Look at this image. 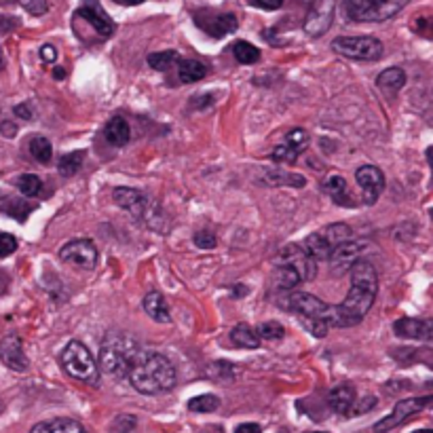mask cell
I'll return each mask as SVG.
<instances>
[{"mask_svg":"<svg viewBox=\"0 0 433 433\" xmlns=\"http://www.w3.org/2000/svg\"><path fill=\"white\" fill-rule=\"evenodd\" d=\"M379 294V275L372 262L360 258L351 267V288L341 305H336V328L358 326L372 309Z\"/></svg>","mask_w":433,"mask_h":433,"instance_id":"6da1fadb","label":"cell"},{"mask_svg":"<svg viewBox=\"0 0 433 433\" xmlns=\"http://www.w3.org/2000/svg\"><path fill=\"white\" fill-rule=\"evenodd\" d=\"M127 379L138 394L159 396L176 387L178 374H176L173 364L165 355L140 349L138 358L133 360L127 372Z\"/></svg>","mask_w":433,"mask_h":433,"instance_id":"7a4b0ae2","label":"cell"},{"mask_svg":"<svg viewBox=\"0 0 433 433\" xmlns=\"http://www.w3.org/2000/svg\"><path fill=\"white\" fill-rule=\"evenodd\" d=\"M290 311H294L300 324L317 339H324L330 328H336V307L326 305L322 298L309 292H294L288 296Z\"/></svg>","mask_w":433,"mask_h":433,"instance_id":"3957f363","label":"cell"},{"mask_svg":"<svg viewBox=\"0 0 433 433\" xmlns=\"http://www.w3.org/2000/svg\"><path fill=\"white\" fill-rule=\"evenodd\" d=\"M140 343L133 336L110 332L104 336L99 347V364L97 368L114 379H127V372L133 364V360L140 353Z\"/></svg>","mask_w":433,"mask_h":433,"instance_id":"277c9868","label":"cell"},{"mask_svg":"<svg viewBox=\"0 0 433 433\" xmlns=\"http://www.w3.org/2000/svg\"><path fill=\"white\" fill-rule=\"evenodd\" d=\"M112 199H114V203L118 207L129 212L144 226H148V228H152V231H157L161 235L169 228V224L165 222V214L159 207V203L152 201L150 197H146L144 193H140L135 188L118 186V188L112 190Z\"/></svg>","mask_w":433,"mask_h":433,"instance_id":"5b68a950","label":"cell"},{"mask_svg":"<svg viewBox=\"0 0 433 433\" xmlns=\"http://www.w3.org/2000/svg\"><path fill=\"white\" fill-rule=\"evenodd\" d=\"M59 364L70 374L72 379L87 383V385H97L99 381V368L91 355V351L80 343V341H70L59 355Z\"/></svg>","mask_w":433,"mask_h":433,"instance_id":"8992f818","label":"cell"},{"mask_svg":"<svg viewBox=\"0 0 433 433\" xmlns=\"http://www.w3.org/2000/svg\"><path fill=\"white\" fill-rule=\"evenodd\" d=\"M410 0H345V13L358 23H379L396 17Z\"/></svg>","mask_w":433,"mask_h":433,"instance_id":"52a82bcc","label":"cell"},{"mask_svg":"<svg viewBox=\"0 0 433 433\" xmlns=\"http://www.w3.org/2000/svg\"><path fill=\"white\" fill-rule=\"evenodd\" d=\"M332 49L349 59L377 61L383 57V42L374 36H339L332 40Z\"/></svg>","mask_w":433,"mask_h":433,"instance_id":"ba28073f","label":"cell"},{"mask_svg":"<svg viewBox=\"0 0 433 433\" xmlns=\"http://www.w3.org/2000/svg\"><path fill=\"white\" fill-rule=\"evenodd\" d=\"M432 402V396H425V398H410V400H402L396 404V408L389 413V417H385L383 421H379L374 425V433H387L396 427H400L402 423H406L410 417L419 415L423 408H427Z\"/></svg>","mask_w":433,"mask_h":433,"instance_id":"9c48e42d","label":"cell"},{"mask_svg":"<svg viewBox=\"0 0 433 433\" xmlns=\"http://www.w3.org/2000/svg\"><path fill=\"white\" fill-rule=\"evenodd\" d=\"M59 258L68 264L91 271L97 264V248L91 239H72L59 250Z\"/></svg>","mask_w":433,"mask_h":433,"instance_id":"30bf717a","label":"cell"},{"mask_svg":"<svg viewBox=\"0 0 433 433\" xmlns=\"http://www.w3.org/2000/svg\"><path fill=\"white\" fill-rule=\"evenodd\" d=\"M334 8L336 0H313L305 19V32L315 38L324 36L334 21Z\"/></svg>","mask_w":433,"mask_h":433,"instance_id":"8fae6325","label":"cell"},{"mask_svg":"<svg viewBox=\"0 0 433 433\" xmlns=\"http://www.w3.org/2000/svg\"><path fill=\"white\" fill-rule=\"evenodd\" d=\"M368 248H370V241H368V239H347V241L339 243V245L330 252L328 262H330L336 271L351 269V267L366 254Z\"/></svg>","mask_w":433,"mask_h":433,"instance_id":"7c38bea8","label":"cell"},{"mask_svg":"<svg viewBox=\"0 0 433 433\" xmlns=\"http://www.w3.org/2000/svg\"><path fill=\"white\" fill-rule=\"evenodd\" d=\"M277 264H290L292 269L298 271V275L303 277V281H313L317 277V262L307 256V252L300 248V245H286L277 260Z\"/></svg>","mask_w":433,"mask_h":433,"instance_id":"4fadbf2b","label":"cell"},{"mask_svg":"<svg viewBox=\"0 0 433 433\" xmlns=\"http://www.w3.org/2000/svg\"><path fill=\"white\" fill-rule=\"evenodd\" d=\"M355 180L360 184V188L364 190V201L368 205H374L377 199L381 197L383 188H385V176L379 167L374 165H362L355 171Z\"/></svg>","mask_w":433,"mask_h":433,"instance_id":"5bb4252c","label":"cell"},{"mask_svg":"<svg viewBox=\"0 0 433 433\" xmlns=\"http://www.w3.org/2000/svg\"><path fill=\"white\" fill-rule=\"evenodd\" d=\"M0 360L6 368H11L15 372H25L30 366V362L23 353L21 339L15 334H8L0 341Z\"/></svg>","mask_w":433,"mask_h":433,"instance_id":"9a60e30c","label":"cell"},{"mask_svg":"<svg viewBox=\"0 0 433 433\" xmlns=\"http://www.w3.org/2000/svg\"><path fill=\"white\" fill-rule=\"evenodd\" d=\"M195 21L214 38H222L231 32L237 30L239 21L233 13H218V15H205V13H199L195 15Z\"/></svg>","mask_w":433,"mask_h":433,"instance_id":"2e32d148","label":"cell"},{"mask_svg":"<svg viewBox=\"0 0 433 433\" xmlns=\"http://www.w3.org/2000/svg\"><path fill=\"white\" fill-rule=\"evenodd\" d=\"M394 330L402 339H413V341H427L432 339L433 326L427 319H415V317H402L394 324Z\"/></svg>","mask_w":433,"mask_h":433,"instance_id":"e0dca14e","label":"cell"},{"mask_svg":"<svg viewBox=\"0 0 433 433\" xmlns=\"http://www.w3.org/2000/svg\"><path fill=\"white\" fill-rule=\"evenodd\" d=\"M76 15L78 17H83L85 21H89V25L99 34V36H104V38H108V36H112L114 34V30H116V25H114V21L99 8V6H93V4H85V6H80L78 11H76Z\"/></svg>","mask_w":433,"mask_h":433,"instance_id":"ac0fdd59","label":"cell"},{"mask_svg":"<svg viewBox=\"0 0 433 433\" xmlns=\"http://www.w3.org/2000/svg\"><path fill=\"white\" fill-rule=\"evenodd\" d=\"M330 406L339 415H351L355 406V389L353 385H339L330 391Z\"/></svg>","mask_w":433,"mask_h":433,"instance_id":"d6986e66","label":"cell"},{"mask_svg":"<svg viewBox=\"0 0 433 433\" xmlns=\"http://www.w3.org/2000/svg\"><path fill=\"white\" fill-rule=\"evenodd\" d=\"M104 138L108 140V144L112 146H125L131 138V129L129 123L123 116H112L106 127H104Z\"/></svg>","mask_w":433,"mask_h":433,"instance_id":"ffe728a7","label":"cell"},{"mask_svg":"<svg viewBox=\"0 0 433 433\" xmlns=\"http://www.w3.org/2000/svg\"><path fill=\"white\" fill-rule=\"evenodd\" d=\"M267 186H294V188H303L307 186V178L300 173H292V171H283V169H267L262 176Z\"/></svg>","mask_w":433,"mask_h":433,"instance_id":"44dd1931","label":"cell"},{"mask_svg":"<svg viewBox=\"0 0 433 433\" xmlns=\"http://www.w3.org/2000/svg\"><path fill=\"white\" fill-rule=\"evenodd\" d=\"M144 311L148 313V317H152V319L159 322V324H169V322H171L167 300H165V296L159 294V292H150V294L144 296Z\"/></svg>","mask_w":433,"mask_h":433,"instance_id":"7402d4cb","label":"cell"},{"mask_svg":"<svg viewBox=\"0 0 433 433\" xmlns=\"http://www.w3.org/2000/svg\"><path fill=\"white\" fill-rule=\"evenodd\" d=\"M377 85H379L381 91H385L389 95H396L406 85V72L402 68H387V70H383L379 74Z\"/></svg>","mask_w":433,"mask_h":433,"instance_id":"603a6c76","label":"cell"},{"mask_svg":"<svg viewBox=\"0 0 433 433\" xmlns=\"http://www.w3.org/2000/svg\"><path fill=\"white\" fill-rule=\"evenodd\" d=\"M30 433H87L78 421L72 419H51L32 427Z\"/></svg>","mask_w":433,"mask_h":433,"instance_id":"cb8c5ba5","label":"cell"},{"mask_svg":"<svg viewBox=\"0 0 433 433\" xmlns=\"http://www.w3.org/2000/svg\"><path fill=\"white\" fill-rule=\"evenodd\" d=\"M300 248H303V250L307 252V256H311L315 262H319V260H328V258H330V252H332V245L324 239L322 233H313V235H309Z\"/></svg>","mask_w":433,"mask_h":433,"instance_id":"d4e9b609","label":"cell"},{"mask_svg":"<svg viewBox=\"0 0 433 433\" xmlns=\"http://www.w3.org/2000/svg\"><path fill=\"white\" fill-rule=\"evenodd\" d=\"M273 281H275L277 288H281L286 292H292V290H296L303 283V277L290 264H277L275 273H273Z\"/></svg>","mask_w":433,"mask_h":433,"instance_id":"484cf974","label":"cell"},{"mask_svg":"<svg viewBox=\"0 0 433 433\" xmlns=\"http://www.w3.org/2000/svg\"><path fill=\"white\" fill-rule=\"evenodd\" d=\"M324 190L339 203V205H353L351 195L347 193V182L343 176H330L324 180Z\"/></svg>","mask_w":433,"mask_h":433,"instance_id":"4316f807","label":"cell"},{"mask_svg":"<svg viewBox=\"0 0 433 433\" xmlns=\"http://www.w3.org/2000/svg\"><path fill=\"white\" fill-rule=\"evenodd\" d=\"M231 343L235 347H241V349H258L260 347V339L256 336V332L248 324H239L231 330Z\"/></svg>","mask_w":433,"mask_h":433,"instance_id":"83f0119b","label":"cell"},{"mask_svg":"<svg viewBox=\"0 0 433 433\" xmlns=\"http://www.w3.org/2000/svg\"><path fill=\"white\" fill-rule=\"evenodd\" d=\"M207 74V68L205 63L197 61V59H184V61H178V76L182 83H197L201 78H205Z\"/></svg>","mask_w":433,"mask_h":433,"instance_id":"f1b7e54d","label":"cell"},{"mask_svg":"<svg viewBox=\"0 0 433 433\" xmlns=\"http://www.w3.org/2000/svg\"><path fill=\"white\" fill-rule=\"evenodd\" d=\"M233 55L239 63H256L260 59V51L258 47H254L248 40H237L233 44Z\"/></svg>","mask_w":433,"mask_h":433,"instance_id":"f546056e","label":"cell"},{"mask_svg":"<svg viewBox=\"0 0 433 433\" xmlns=\"http://www.w3.org/2000/svg\"><path fill=\"white\" fill-rule=\"evenodd\" d=\"M178 61H180V53L178 51H159V53H150L148 55L150 68L159 70V72H167Z\"/></svg>","mask_w":433,"mask_h":433,"instance_id":"4dcf8cb0","label":"cell"},{"mask_svg":"<svg viewBox=\"0 0 433 433\" xmlns=\"http://www.w3.org/2000/svg\"><path fill=\"white\" fill-rule=\"evenodd\" d=\"M30 154L38 161V163H49L51 157H53V148H51V142L42 135H36L30 140Z\"/></svg>","mask_w":433,"mask_h":433,"instance_id":"1f68e13d","label":"cell"},{"mask_svg":"<svg viewBox=\"0 0 433 433\" xmlns=\"http://www.w3.org/2000/svg\"><path fill=\"white\" fill-rule=\"evenodd\" d=\"M83 159H85V152H83V150H76V152H68V154H63V157L59 159V165H57L59 173L66 176V178L74 176V173L80 169Z\"/></svg>","mask_w":433,"mask_h":433,"instance_id":"d6a6232c","label":"cell"},{"mask_svg":"<svg viewBox=\"0 0 433 433\" xmlns=\"http://www.w3.org/2000/svg\"><path fill=\"white\" fill-rule=\"evenodd\" d=\"M322 235H324V239H326V241L332 245V250H334L339 243L351 239V228H349L347 224H343V222H336V224H332V226H326V228L322 231Z\"/></svg>","mask_w":433,"mask_h":433,"instance_id":"836d02e7","label":"cell"},{"mask_svg":"<svg viewBox=\"0 0 433 433\" xmlns=\"http://www.w3.org/2000/svg\"><path fill=\"white\" fill-rule=\"evenodd\" d=\"M220 408V400L212 394H203V396H197L188 402V410L190 413H214Z\"/></svg>","mask_w":433,"mask_h":433,"instance_id":"e575fe53","label":"cell"},{"mask_svg":"<svg viewBox=\"0 0 433 433\" xmlns=\"http://www.w3.org/2000/svg\"><path fill=\"white\" fill-rule=\"evenodd\" d=\"M17 188H19V193L23 197H36L40 193V188H42V182L34 173H23V176L17 178Z\"/></svg>","mask_w":433,"mask_h":433,"instance_id":"d590c367","label":"cell"},{"mask_svg":"<svg viewBox=\"0 0 433 433\" xmlns=\"http://www.w3.org/2000/svg\"><path fill=\"white\" fill-rule=\"evenodd\" d=\"M254 332H256V336H258L260 341H279V339H283V334H286L283 326L277 324V322L260 324Z\"/></svg>","mask_w":433,"mask_h":433,"instance_id":"8d00e7d4","label":"cell"},{"mask_svg":"<svg viewBox=\"0 0 433 433\" xmlns=\"http://www.w3.org/2000/svg\"><path fill=\"white\" fill-rule=\"evenodd\" d=\"M32 209H34V205H28L25 201H19V199H8V203L2 207V212H4V214L13 216V218H15V220H19V222H23V220H25V216H28Z\"/></svg>","mask_w":433,"mask_h":433,"instance_id":"74e56055","label":"cell"},{"mask_svg":"<svg viewBox=\"0 0 433 433\" xmlns=\"http://www.w3.org/2000/svg\"><path fill=\"white\" fill-rule=\"evenodd\" d=\"M298 157H300V152H298L294 146H290L288 142H286V144L275 146V148H273V152H271V159H273L275 163H294Z\"/></svg>","mask_w":433,"mask_h":433,"instance_id":"f35d334b","label":"cell"},{"mask_svg":"<svg viewBox=\"0 0 433 433\" xmlns=\"http://www.w3.org/2000/svg\"><path fill=\"white\" fill-rule=\"evenodd\" d=\"M286 142H288L290 146H294L298 152H303V150L307 148V144H309V135H307L305 129H292V131H288Z\"/></svg>","mask_w":433,"mask_h":433,"instance_id":"ab89813d","label":"cell"},{"mask_svg":"<svg viewBox=\"0 0 433 433\" xmlns=\"http://www.w3.org/2000/svg\"><path fill=\"white\" fill-rule=\"evenodd\" d=\"M193 241H195V245H197L199 250H214V248L218 245L216 235L209 233V231H201V233H197V235L193 237Z\"/></svg>","mask_w":433,"mask_h":433,"instance_id":"60d3db41","label":"cell"},{"mask_svg":"<svg viewBox=\"0 0 433 433\" xmlns=\"http://www.w3.org/2000/svg\"><path fill=\"white\" fill-rule=\"evenodd\" d=\"M17 250V239L8 233H0V258L11 256Z\"/></svg>","mask_w":433,"mask_h":433,"instance_id":"b9f144b4","label":"cell"},{"mask_svg":"<svg viewBox=\"0 0 433 433\" xmlns=\"http://www.w3.org/2000/svg\"><path fill=\"white\" fill-rule=\"evenodd\" d=\"M19 4L28 11V13H32V15H44L47 13V8H49V4H47V0H19Z\"/></svg>","mask_w":433,"mask_h":433,"instance_id":"7bdbcfd3","label":"cell"},{"mask_svg":"<svg viewBox=\"0 0 433 433\" xmlns=\"http://www.w3.org/2000/svg\"><path fill=\"white\" fill-rule=\"evenodd\" d=\"M40 57L44 63H53L57 59V53H55V47L53 44H42L40 47Z\"/></svg>","mask_w":433,"mask_h":433,"instance_id":"ee69618b","label":"cell"},{"mask_svg":"<svg viewBox=\"0 0 433 433\" xmlns=\"http://www.w3.org/2000/svg\"><path fill=\"white\" fill-rule=\"evenodd\" d=\"M252 4H256L258 8H264V11H277V8H281L283 0H252Z\"/></svg>","mask_w":433,"mask_h":433,"instance_id":"f6af8a7d","label":"cell"},{"mask_svg":"<svg viewBox=\"0 0 433 433\" xmlns=\"http://www.w3.org/2000/svg\"><path fill=\"white\" fill-rule=\"evenodd\" d=\"M0 133H2L4 138H15V133H17V125L11 123V121H2V123H0Z\"/></svg>","mask_w":433,"mask_h":433,"instance_id":"bcb514c9","label":"cell"},{"mask_svg":"<svg viewBox=\"0 0 433 433\" xmlns=\"http://www.w3.org/2000/svg\"><path fill=\"white\" fill-rule=\"evenodd\" d=\"M15 114L21 116V118H25V121H32V118H34V114H32V110H30L28 104H19V106H15Z\"/></svg>","mask_w":433,"mask_h":433,"instance_id":"7dc6e473","label":"cell"},{"mask_svg":"<svg viewBox=\"0 0 433 433\" xmlns=\"http://www.w3.org/2000/svg\"><path fill=\"white\" fill-rule=\"evenodd\" d=\"M374 404H377V400L370 396V398H366V400H362V404L355 408V413L353 415H362V413H368L370 408H374Z\"/></svg>","mask_w":433,"mask_h":433,"instance_id":"c3c4849f","label":"cell"},{"mask_svg":"<svg viewBox=\"0 0 433 433\" xmlns=\"http://www.w3.org/2000/svg\"><path fill=\"white\" fill-rule=\"evenodd\" d=\"M235 433H262V429H260V425H256V423H243V425H239V427L235 429Z\"/></svg>","mask_w":433,"mask_h":433,"instance_id":"681fc988","label":"cell"},{"mask_svg":"<svg viewBox=\"0 0 433 433\" xmlns=\"http://www.w3.org/2000/svg\"><path fill=\"white\" fill-rule=\"evenodd\" d=\"M114 2H118V4H129V6H133V4H140V2H144V0H114Z\"/></svg>","mask_w":433,"mask_h":433,"instance_id":"f907efd6","label":"cell"},{"mask_svg":"<svg viewBox=\"0 0 433 433\" xmlns=\"http://www.w3.org/2000/svg\"><path fill=\"white\" fill-rule=\"evenodd\" d=\"M53 76H55V78H63V76H66V72H63L61 68H55V70H53Z\"/></svg>","mask_w":433,"mask_h":433,"instance_id":"816d5d0a","label":"cell"},{"mask_svg":"<svg viewBox=\"0 0 433 433\" xmlns=\"http://www.w3.org/2000/svg\"><path fill=\"white\" fill-rule=\"evenodd\" d=\"M4 68V57H2V51H0V70Z\"/></svg>","mask_w":433,"mask_h":433,"instance_id":"f5cc1de1","label":"cell"},{"mask_svg":"<svg viewBox=\"0 0 433 433\" xmlns=\"http://www.w3.org/2000/svg\"><path fill=\"white\" fill-rule=\"evenodd\" d=\"M415 433H433L432 429H419V432H415Z\"/></svg>","mask_w":433,"mask_h":433,"instance_id":"db71d44e","label":"cell"},{"mask_svg":"<svg viewBox=\"0 0 433 433\" xmlns=\"http://www.w3.org/2000/svg\"><path fill=\"white\" fill-rule=\"evenodd\" d=\"M313 433H326V432H313Z\"/></svg>","mask_w":433,"mask_h":433,"instance_id":"11a10c76","label":"cell"}]
</instances>
